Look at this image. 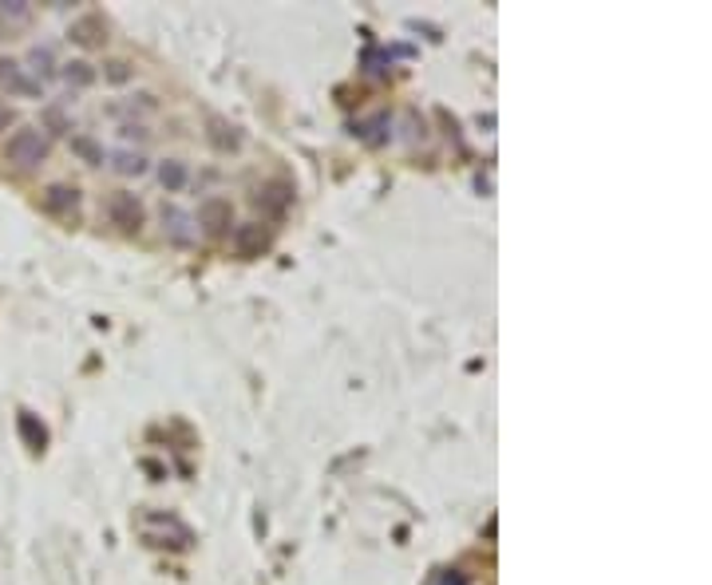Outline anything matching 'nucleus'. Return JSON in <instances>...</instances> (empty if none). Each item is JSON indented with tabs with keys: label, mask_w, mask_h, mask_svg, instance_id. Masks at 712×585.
<instances>
[{
	"label": "nucleus",
	"mask_w": 712,
	"mask_h": 585,
	"mask_svg": "<svg viewBox=\"0 0 712 585\" xmlns=\"http://www.w3.org/2000/svg\"><path fill=\"white\" fill-rule=\"evenodd\" d=\"M198 226L206 234H226L234 226V206L230 198H206L198 206Z\"/></svg>",
	"instance_id": "3"
},
{
	"label": "nucleus",
	"mask_w": 712,
	"mask_h": 585,
	"mask_svg": "<svg viewBox=\"0 0 712 585\" xmlns=\"http://www.w3.org/2000/svg\"><path fill=\"white\" fill-rule=\"evenodd\" d=\"M64 80L72 83V88H88V83L96 80V72H91V64H83V59H72V64H64Z\"/></svg>",
	"instance_id": "16"
},
{
	"label": "nucleus",
	"mask_w": 712,
	"mask_h": 585,
	"mask_svg": "<svg viewBox=\"0 0 712 585\" xmlns=\"http://www.w3.org/2000/svg\"><path fill=\"white\" fill-rule=\"evenodd\" d=\"M4 88H12V91H20V96H44V88L40 83H32L28 75H20V67L8 59V67H4Z\"/></svg>",
	"instance_id": "12"
},
{
	"label": "nucleus",
	"mask_w": 712,
	"mask_h": 585,
	"mask_svg": "<svg viewBox=\"0 0 712 585\" xmlns=\"http://www.w3.org/2000/svg\"><path fill=\"white\" fill-rule=\"evenodd\" d=\"M163 226H166V237L174 245H190L194 242V218L178 206H163Z\"/></svg>",
	"instance_id": "6"
},
{
	"label": "nucleus",
	"mask_w": 712,
	"mask_h": 585,
	"mask_svg": "<svg viewBox=\"0 0 712 585\" xmlns=\"http://www.w3.org/2000/svg\"><path fill=\"white\" fill-rule=\"evenodd\" d=\"M28 64H32V72L48 80V75L56 72V67H52V64H56V59H52V48H32V52H28Z\"/></svg>",
	"instance_id": "17"
},
{
	"label": "nucleus",
	"mask_w": 712,
	"mask_h": 585,
	"mask_svg": "<svg viewBox=\"0 0 712 585\" xmlns=\"http://www.w3.org/2000/svg\"><path fill=\"white\" fill-rule=\"evenodd\" d=\"M127 75H131V64H123V59H115V64H107V80H115V83H123Z\"/></svg>",
	"instance_id": "19"
},
{
	"label": "nucleus",
	"mask_w": 712,
	"mask_h": 585,
	"mask_svg": "<svg viewBox=\"0 0 712 585\" xmlns=\"http://www.w3.org/2000/svg\"><path fill=\"white\" fill-rule=\"evenodd\" d=\"M186 178H190V174H186V163H178V158H166V163L159 166V182H163L171 194H174V190H182Z\"/></svg>",
	"instance_id": "13"
},
{
	"label": "nucleus",
	"mask_w": 712,
	"mask_h": 585,
	"mask_svg": "<svg viewBox=\"0 0 712 585\" xmlns=\"http://www.w3.org/2000/svg\"><path fill=\"white\" fill-rule=\"evenodd\" d=\"M107 218H112V226H119L123 234H135L143 226V206L135 194H112L107 198Z\"/></svg>",
	"instance_id": "2"
},
{
	"label": "nucleus",
	"mask_w": 712,
	"mask_h": 585,
	"mask_svg": "<svg viewBox=\"0 0 712 585\" xmlns=\"http://www.w3.org/2000/svg\"><path fill=\"white\" fill-rule=\"evenodd\" d=\"M20 435H24V443H28L32 451H44L48 431H44V423H36V415H28V412L20 415Z\"/></svg>",
	"instance_id": "11"
},
{
	"label": "nucleus",
	"mask_w": 712,
	"mask_h": 585,
	"mask_svg": "<svg viewBox=\"0 0 712 585\" xmlns=\"http://www.w3.org/2000/svg\"><path fill=\"white\" fill-rule=\"evenodd\" d=\"M123 139H147V131H143V127H135V123H127L123 127Z\"/></svg>",
	"instance_id": "22"
},
{
	"label": "nucleus",
	"mask_w": 712,
	"mask_h": 585,
	"mask_svg": "<svg viewBox=\"0 0 712 585\" xmlns=\"http://www.w3.org/2000/svg\"><path fill=\"white\" fill-rule=\"evenodd\" d=\"M40 202H44L48 214H75V206H80V190H75V186L56 182V186H48Z\"/></svg>",
	"instance_id": "7"
},
{
	"label": "nucleus",
	"mask_w": 712,
	"mask_h": 585,
	"mask_svg": "<svg viewBox=\"0 0 712 585\" xmlns=\"http://www.w3.org/2000/svg\"><path fill=\"white\" fill-rule=\"evenodd\" d=\"M72 147L80 150L83 158H91V163H104V150H99V147H96V142H91V139H72Z\"/></svg>",
	"instance_id": "18"
},
{
	"label": "nucleus",
	"mask_w": 712,
	"mask_h": 585,
	"mask_svg": "<svg viewBox=\"0 0 712 585\" xmlns=\"http://www.w3.org/2000/svg\"><path fill=\"white\" fill-rule=\"evenodd\" d=\"M48 150H52V139H48L40 127H20V131H12L4 142V163L20 166V171H32V166H40L48 158Z\"/></svg>",
	"instance_id": "1"
},
{
	"label": "nucleus",
	"mask_w": 712,
	"mask_h": 585,
	"mask_svg": "<svg viewBox=\"0 0 712 585\" xmlns=\"http://www.w3.org/2000/svg\"><path fill=\"white\" fill-rule=\"evenodd\" d=\"M210 142H214L218 150H234L237 142H242V135H237V127L226 123V119H210Z\"/></svg>",
	"instance_id": "9"
},
{
	"label": "nucleus",
	"mask_w": 712,
	"mask_h": 585,
	"mask_svg": "<svg viewBox=\"0 0 712 585\" xmlns=\"http://www.w3.org/2000/svg\"><path fill=\"white\" fill-rule=\"evenodd\" d=\"M72 40L83 48H99L107 40V24L99 20V16H83V20L72 24Z\"/></svg>",
	"instance_id": "8"
},
{
	"label": "nucleus",
	"mask_w": 712,
	"mask_h": 585,
	"mask_svg": "<svg viewBox=\"0 0 712 585\" xmlns=\"http://www.w3.org/2000/svg\"><path fill=\"white\" fill-rule=\"evenodd\" d=\"M115 171L139 178V174H147V158H143L139 150H119V155H115Z\"/></svg>",
	"instance_id": "15"
},
{
	"label": "nucleus",
	"mask_w": 712,
	"mask_h": 585,
	"mask_svg": "<svg viewBox=\"0 0 712 585\" xmlns=\"http://www.w3.org/2000/svg\"><path fill=\"white\" fill-rule=\"evenodd\" d=\"M234 250H237V258H261V253L269 250V230H261L258 222L237 226L234 230Z\"/></svg>",
	"instance_id": "5"
},
{
	"label": "nucleus",
	"mask_w": 712,
	"mask_h": 585,
	"mask_svg": "<svg viewBox=\"0 0 712 585\" xmlns=\"http://www.w3.org/2000/svg\"><path fill=\"white\" fill-rule=\"evenodd\" d=\"M4 67H8V59H0V83H4Z\"/></svg>",
	"instance_id": "24"
},
{
	"label": "nucleus",
	"mask_w": 712,
	"mask_h": 585,
	"mask_svg": "<svg viewBox=\"0 0 712 585\" xmlns=\"http://www.w3.org/2000/svg\"><path fill=\"white\" fill-rule=\"evenodd\" d=\"M439 585H468V578H463L460 570H447L444 578H439Z\"/></svg>",
	"instance_id": "21"
},
{
	"label": "nucleus",
	"mask_w": 712,
	"mask_h": 585,
	"mask_svg": "<svg viewBox=\"0 0 712 585\" xmlns=\"http://www.w3.org/2000/svg\"><path fill=\"white\" fill-rule=\"evenodd\" d=\"M388 127H392V119H388V112H380L376 119H368V123L360 127V139H364V142H372V147H380V142L388 139V135H384Z\"/></svg>",
	"instance_id": "14"
},
{
	"label": "nucleus",
	"mask_w": 712,
	"mask_h": 585,
	"mask_svg": "<svg viewBox=\"0 0 712 585\" xmlns=\"http://www.w3.org/2000/svg\"><path fill=\"white\" fill-rule=\"evenodd\" d=\"M8 119H12V112H8V107H0V127H4Z\"/></svg>",
	"instance_id": "23"
},
{
	"label": "nucleus",
	"mask_w": 712,
	"mask_h": 585,
	"mask_svg": "<svg viewBox=\"0 0 712 585\" xmlns=\"http://www.w3.org/2000/svg\"><path fill=\"white\" fill-rule=\"evenodd\" d=\"M48 127H56V135H64V131H67L64 115H59V112H56V107H48Z\"/></svg>",
	"instance_id": "20"
},
{
	"label": "nucleus",
	"mask_w": 712,
	"mask_h": 585,
	"mask_svg": "<svg viewBox=\"0 0 712 585\" xmlns=\"http://www.w3.org/2000/svg\"><path fill=\"white\" fill-rule=\"evenodd\" d=\"M290 202H293V186L290 182H266L258 194H253V206H258L261 214H269V218H282L285 210H290Z\"/></svg>",
	"instance_id": "4"
},
{
	"label": "nucleus",
	"mask_w": 712,
	"mask_h": 585,
	"mask_svg": "<svg viewBox=\"0 0 712 585\" xmlns=\"http://www.w3.org/2000/svg\"><path fill=\"white\" fill-rule=\"evenodd\" d=\"M32 20V8L20 4V0H8V4H0V28H24V24Z\"/></svg>",
	"instance_id": "10"
}]
</instances>
